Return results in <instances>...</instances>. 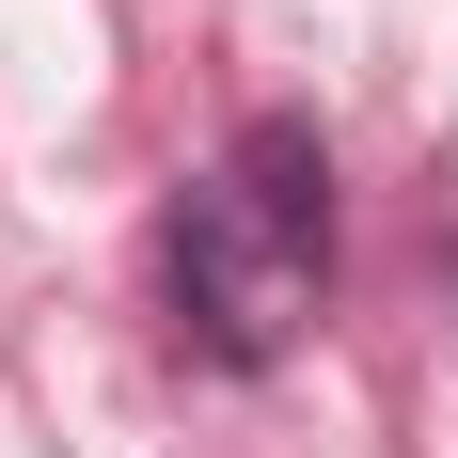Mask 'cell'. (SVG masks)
Masks as SVG:
<instances>
[{"label":"cell","instance_id":"1","mask_svg":"<svg viewBox=\"0 0 458 458\" xmlns=\"http://www.w3.org/2000/svg\"><path fill=\"white\" fill-rule=\"evenodd\" d=\"M332 301V158L317 127H237L174 206V348L206 364H284Z\"/></svg>","mask_w":458,"mask_h":458}]
</instances>
